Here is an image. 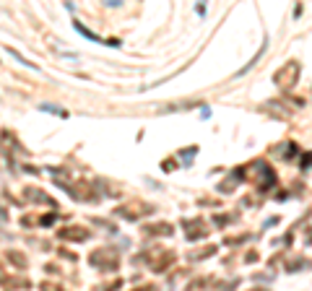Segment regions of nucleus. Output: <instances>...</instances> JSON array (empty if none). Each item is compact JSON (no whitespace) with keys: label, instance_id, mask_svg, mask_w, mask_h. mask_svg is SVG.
<instances>
[{"label":"nucleus","instance_id":"obj_1","mask_svg":"<svg viewBox=\"0 0 312 291\" xmlns=\"http://www.w3.org/2000/svg\"><path fill=\"white\" fill-rule=\"evenodd\" d=\"M297 76H299V65L297 62H286V65L276 73V84L283 88H291V86H297Z\"/></svg>","mask_w":312,"mask_h":291},{"label":"nucleus","instance_id":"obj_2","mask_svg":"<svg viewBox=\"0 0 312 291\" xmlns=\"http://www.w3.org/2000/svg\"><path fill=\"white\" fill-rule=\"evenodd\" d=\"M312 164V153H305V161H302V167H310Z\"/></svg>","mask_w":312,"mask_h":291}]
</instances>
